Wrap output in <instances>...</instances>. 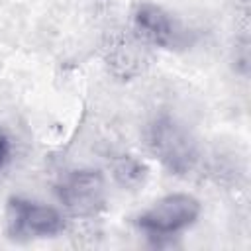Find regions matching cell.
<instances>
[{
    "mask_svg": "<svg viewBox=\"0 0 251 251\" xmlns=\"http://www.w3.org/2000/svg\"><path fill=\"white\" fill-rule=\"evenodd\" d=\"M149 151L175 175H188L200 157L192 133L173 116L161 114L147 127Z\"/></svg>",
    "mask_w": 251,
    "mask_h": 251,
    "instance_id": "1",
    "label": "cell"
},
{
    "mask_svg": "<svg viewBox=\"0 0 251 251\" xmlns=\"http://www.w3.org/2000/svg\"><path fill=\"white\" fill-rule=\"evenodd\" d=\"M200 212L202 206L198 198L186 192H175L153 202V206L137 216L135 224L149 239L163 241L188 229L198 220Z\"/></svg>",
    "mask_w": 251,
    "mask_h": 251,
    "instance_id": "2",
    "label": "cell"
},
{
    "mask_svg": "<svg viewBox=\"0 0 251 251\" xmlns=\"http://www.w3.org/2000/svg\"><path fill=\"white\" fill-rule=\"evenodd\" d=\"M65 229L63 214L47 204L12 196L6 206V231L14 241L55 237Z\"/></svg>",
    "mask_w": 251,
    "mask_h": 251,
    "instance_id": "3",
    "label": "cell"
},
{
    "mask_svg": "<svg viewBox=\"0 0 251 251\" xmlns=\"http://www.w3.org/2000/svg\"><path fill=\"white\" fill-rule=\"evenodd\" d=\"M61 204L78 218H92L106 208L108 188L104 175L94 169H78L63 176L57 186Z\"/></svg>",
    "mask_w": 251,
    "mask_h": 251,
    "instance_id": "4",
    "label": "cell"
},
{
    "mask_svg": "<svg viewBox=\"0 0 251 251\" xmlns=\"http://www.w3.org/2000/svg\"><path fill=\"white\" fill-rule=\"evenodd\" d=\"M133 29L137 37L161 49H176L186 43V29L165 8L141 2L133 10Z\"/></svg>",
    "mask_w": 251,
    "mask_h": 251,
    "instance_id": "5",
    "label": "cell"
},
{
    "mask_svg": "<svg viewBox=\"0 0 251 251\" xmlns=\"http://www.w3.org/2000/svg\"><path fill=\"white\" fill-rule=\"evenodd\" d=\"M112 173L116 182L122 184L124 188H137L147 178V167L131 155L118 157L112 165Z\"/></svg>",
    "mask_w": 251,
    "mask_h": 251,
    "instance_id": "6",
    "label": "cell"
},
{
    "mask_svg": "<svg viewBox=\"0 0 251 251\" xmlns=\"http://www.w3.org/2000/svg\"><path fill=\"white\" fill-rule=\"evenodd\" d=\"M139 57H137V45L131 43L127 37L126 41H120L116 47H112V53L108 57V65H112V71L120 76H131L139 73L141 69L137 67Z\"/></svg>",
    "mask_w": 251,
    "mask_h": 251,
    "instance_id": "7",
    "label": "cell"
},
{
    "mask_svg": "<svg viewBox=\"0 0 251 251\" xmlns=\"http://www.w3.org/2000/svg\"><path fill=\"white\" fill-rule=\"evenodd\" d=\"M12 155H14V141H12V135H10V131L0 124V173L10 165Z\"/></svg>",
    "mask_w": 251,
    "mask_h": 251,
    "instance_id": "8",
    "label": "cell"
}]
</instances>
